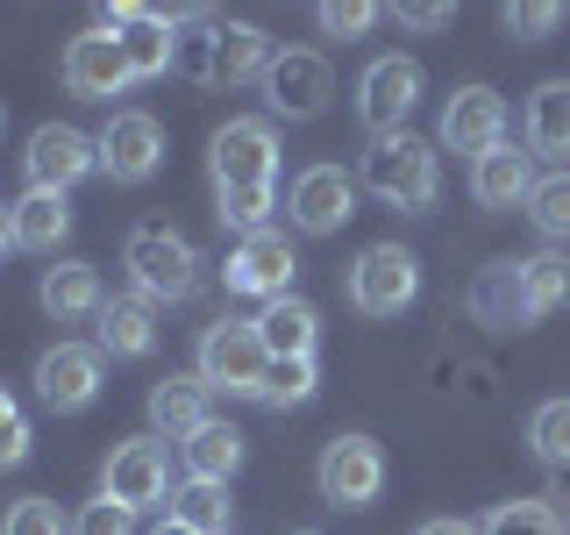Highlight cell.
<instances>
[{
  "mask_svg": "<svg viewBox=\"0 0 570 535\" xmlns=\"http://www.w3.org/2000/svg\"><path fill=\"white\" fill-rule=\"evenodd\" d=\"M228 514H236V499H228V486L186 478V486L171 493V522H186L193 535H236V528H228Z\"/></svg>",
  "mask_w": 570,
  "mask_h": 535,
  "instance_id": "4dcf8cb0",
  "label": "cell"
},
{
  "mask_svg": "<svg viewBox=\"0 0 570 535\" xmlns=\"http://www.w3.org/2000/svg\"><path fill=\"white\" fill-rule=\"evenodd\" d=\"M257 335H264V350H272V357H314V343H321V314H314V300H299V293L264 300Z\"/></svg>",
  "mask_w": 570,
  "mask_h": 535,
  "instance_id": "d4e9b609",
  "label": "cell"
},
{
  "mask_svg": "<svg viewBox=\"0 0 570 535\" xmlns=\"http://www.w3.org/2000/svg\"><path fill=\"white\" fill-rule=\"evenodd\" d=\"M214 22H222V14H207V8L178 14L171 71H178V79H186V86H214Z\"/></svg>",
  "mask_w": 570,
  "mask_h": 535,
  "instance_id": "f546056e",
  "label": "cell"
},
{
  "mask_svg": "<svg viewBox=\"0 0 570 535\" xmlns=\"http://www.w3.org/2000/svg\"><path fill=\"white\" fill-rule=\"evenodd\" d=\"M36 400L50 415H79L100 400V343H50L36 357Z\"/></svg>",
  "mask_w": 570,
  "mask_h": 535,
  "instance_id": "9a60e30c",
  "label": "cell"
},
{
  "mask_svg": "<svg viewBox=\"0 0 570 535\" xmlns=\"http://www.w3.org/2000/svg\"><path fill=\"white\" fill-rule=\"evenodd\" d=\"M414 535H478V522H463V514H435V522H421Z\"/></svg>",
  "mask_w": 570,
  "mask_h": 535,
  "instance_id": "b9f144b4",
  "label": "cell"
},
{
  "mask_svg": "<svg viewBox=\"0 0 570 535\" xmlns=\"http://www.w3.org/2000/svg\"><path fill=\"white\" fill-rule=\"evenodd\" d=\"M528 450L542 464H557V471L570 464V400H542L528 415Z\"/></svg>",
  "mask_w": 570,
  "mask_h": 535,
  "instance_id": "e575fe53",
  "label": "cell"
},
{
  "mask_svg": "<svg viewBox=\"0 0 570 535\" xmlns=\"http://www.w3.org/2000/svg\"><path fill=\"white\" fill-rule=\"evenodd\" d=\"M0 129H8V100H0Z\"/></svg>",
  "mask_w": 570,
  "mask_h": 535,
  "instance_id": "f6af8a7d",
  "label": "cell"
},
{
  "mask_svg": "<svg viewBox=\"0 0 570 535\" xmlns=\"http://www.w3.org/2000/svg\"><path fill=\"white\" fill-rule=\"evenodd\" d=\"M356 186L364 193H379L385 207H400V214H428L442 201V157H435V143H421V136H371L364 143V157H356Z\"/></svg>",
  "mask_w": 570,
  "mask_h": 535,
  "instance_id": "6da1fadb",
  "label": "cell"
},
{
  "mask_svg": "<svg viewBox=\"0 0 570 535\" xmlns=\"http://www.w3.org/2000/svg\"><path fill=\"white\" fill-rule=\"evenodd\" d=\"M392 14H400V29H421V36L456 22V8H442V0H406V8H392Z\"/></svg>",
  "mask_w": 570,
  "mask_h": 535,
  "instance_id": "60d3db41",
  "label": "cell"
},
{
  "mask_svg": "<svg viewBox=\"0 0 570 535\" xmlns=\"http://www.w3.org/2000/svg\"><path fill=\"white\" fill-rule=\"evenodd\" d=\"M521 136H528V157H570V79H542L528 94V115H521Z\"/></svg>",
  "mask_w": 570,
  "mask_h": 535,
  "instance_id": "7402d4cb",
  "label": "cell"
},
{
  "mask_svg": "<svg viewBox=\"0 0 570 535\" xmlns=\"http://www.w3.org/2000/svg\"><path fill=\"white\" fill-rule=\"evenodd\" d=\"M94 143H100V172L115 178V186H142V178L165 165V129H157V115H142V107L107 115V129Z\"/></svg>",
  "mask_w": 570,
  "mask_h": 535,
  "instance_id": "4fadbf2b",
  "label": "cell"
},
{
  "mask_svg": "<svg viewBox=\"0 0 570 535\" xmlns=\"http://www.w3.org/2000/svg\"><path fill=\"white\" fill-rule=\"evenodd\" d=\"M478 535H570V514L557 499H499V507L478 522Z\"/></svg>",
  "mask_w": 570,
  "mask_h": 535,
  "instance_id": "f1b7e54d",
  "label": "cell"
},
{
  "mask_svg": "<svg viewBox=\"0 0 570 535\" xmlns=\"http://www.w3.org/2000/svg\"><path fill=\"white\" fill-rule=\"evenodd\" d=\"M0 535H71V522L58 514V499L29 493V499H14V507L0 514Z\"/></svg>",
  "mask_w": 570,
  "mask_h": 535,
  "instance_id": "d590c367",
  "label": "cell"
},
{
  "mask_svg": "<svg viewBox=\"0 0 570 535\" xmlns=\"http://www.w3.org/2000/svg\"><path fill=\"white\" fill-rule=\"evenodd\" d=\"M521 300H528V321L557 314L570 300V257L563 250H534V257H521Z\"/></svg>",
  "mask_w": 570,
  "mask_h": 535,
  "instance_id": "83f0119b",
  "label": "cell"
},
{
  "mask_svg": "<svg viewBox=\"0 0 570 535\" xmlns=\"http://www.w3.org/2000/svg\"><path fill=\"white\" fill-rule=\"evenodd\" d=\"M278 58V43L264 36L257 22H214V86H249V79H264Z\"/></svg>",
  "mask_w": 570,
  "mask_h": 535,
  "instance_id": "44dd1931",
  "label": "cell"
},
{
  "mask_svg": "<svg viewBox=\"0 0 570 535\" xmlns=\"http://www.w3.org/2000/svg\"><path fill=\"white\" fill-rule=\"evenodd\" d=\"M293 272H299L293 243L264 228V236H243L236 250H228L222 285H228V293H249V300H285V293H293Z\"/></svg>",
  "mask_w": 570,
  "mask_h": 535,
  "instance_id": "e0dca14e",
  "label": "cell"
},
{
  "mask_svg": "<svg viewBox=\"0 0 570 535\" xmlns=\"http://www.w3.org/2000/svg\"><path fill=\"white\" fill-rule=\"evenodd\" d=\"M8 222H14V250H43V257H50V250L71 236V201H65V193H36L29 186L22 201L8 207Z\"/></svg>",
  "mask_w": 570,
  "mask_h": 535,
  "instance_id": "484cf974",
  "label": "cell"
},
{
  "mask_svg": "<svg viewBox=\"0 0 570 535\" xmlns=\"http://www.w3.org/2000/svg\"><path fill=\"white\" fill-rule=\"evenodd\" d=\"M507 29H513V36H528V43H534V36H557V29H563V8H557V0H528V8H507Z\"/></svg>",
  "mask_w": 570,
  "mask_h": 535,
  "instance_id": "ab89813d",
  "label": "cell"
},
{
  "mask_svg": "<svg viewBox=\"0 0 570 535\" xmlns=\"http://www.w3.org/2000/svg\"><path fill=\"white\" fill-rule=\"evenodd\" d=\"M100 29L121 36V50H129V71H136V79H171L178 14H165V8H136V0H115V8H100Z\"/></svg>",
  "mask_w": 570,
  "mask_h": 535,
  "instance_id": "5bb4252c",
  "label": "cell"
},
{
  "mask_svg": "<svg viewBox=\"0 0 570 535\" xmlns=\"http://www.w3.org/2000/svg\"><path fill=\"white\" fill-rule=\"evenodd\" d=\"M272 207H278V186H228V193H214V214H222V228H236V243L264 236Z\"/></svg>",
  "mask_w": 570,
  "mask_h": 535,
  "instance_id": "1f68e13d",
  "label": "cell"
},
{
  "mask_svg": "<svg viewBox=\"0 0 570 535\" xmlns=\"http://www.w3.org/2000/svg\"><path fill=\"white\" fill-rule=\"evenodd\" d=\"M207 165H214V193H228V186H272V178H278V129H272V121H257V115L222 121L214 143H207Z\"/></svg>",
  "mask_w": 570,
  "mask_h": 535,
  "instance_id": "52a82bcc",
  "label": "cell"
},
{
  "mask_svg": "<svg viewBox=\"0 0 570 535\" xmlns=\"http://www.w3.org/2000/svg\"><path fill=\"white\" fill-rule=\"evenodd\" d=\"M14 250V222H8V207H0V257Z\"/></svg>",
  "mask_w": 570,
  "mask_h": 535,
  "instance_id": "7bdbcfd3",
  "label": "cell"
},
{
  "mask_svg": "<svg viewBox=\"0 0 570 535\" xmlns=\"http://www.w3.org/2000/svg\"><path fill=\"white\" fill-rule=\"evenodd\" d=\"M243 428H228V421H207L200 436L186 442V478H207V486H228L236 478V464H243Z\"/></svg>",
  "mask_w": 570,
  "mask_h": 535,
  "instance_id": "4316f807",
  "label": "cell"
},
{
  "mask_svg": "<svg viewBox=\"0 0 570 535\" xmlns=\"http://www.w3.org/2000/svg\"><path fill=\"white\" fill-rule=\"evenodd\" d=\"M421 293V257L406 243H371L364 257L350 264V308L371 314V321H392L406 314Z\"/></svg>",
  "mask_w": 570,
  "mask_h": 535,
  "instance_id": "5b68a950",
  "label": "cell"
},
{
  "mask_svg": "<svg viewBox=\"0 0 570 535\" xmlns=\"http://www.w3.org/2000/svg\"><path fill=\"white\" fill-rule=\"evenodd\" d=\"M285 214H293L299 236H335V228L356 214V178L343 165H307L285 193Z\"/></svg>",
  "mask_w": 570,
  "mask_h": 535,
  "instance_id": "2e32d148",
  "label": "cell"
},
{
  "mask_svg": "<svg viewBox=\"0 0 570 535\" xmlns=\"http://www.w3.org/2000/svg\"><path fill=\"white\" fill-rule=\"evenodd\" d=\"M264 100H272V115L285 121H314L321 107L335 100V65L328 50H307V43H285L272 71H264Z\"/></svg>",
  "mask_w": 570,
  "mask_h": 535,
  "instance_id": "ba28073f",
  "label": "cell"
},
{
  "mask_svg": "<svg viewBox=\"0 0 570 535\" xmlns=\"http://www.w3.org/2000/svg\"><path fill=\"white\" fill-rule=\"evenodd\" d=\"M136 86V71H129V50H121V36L115 29H79L65 43V94L71 100H115V94H129Z\"/></svg>",
  "mask_w": 570,
  "mask_h": 535,
  "instance_id": "8fae6325",
  "label": "cell"
},
{
  "mask_svg": "<svg viewBox=\"0 0 570 535\" xmlns=\"http://www.w3.org/2000/svg\"><path fill=\"white\" fill-rule=\"evenodd\" d=\"M207 379V392H228V400H257L264 392V371H272V350H264L257 321H236L222 314L214 329L200 335V364H193Z\"/></svg>",
  "mask_w": 570,
  "mask_h": 535,
  "instance_id": "3957f363",
  "label": "cell"
},
{
  "mask_svg": "<svg viewBox=\"0 0 570 535\" xmlns=\"http://www.w3.org/2000/svg\"><path fill=\"white\" fill-rule=\"evenodd\" d=\"M293 535H321V528H293Z\"/></svg>",
  "mask_w": 570,
  "mask_h": 535,
  "instance_id": "bcb514c9",
  "label": "cell"
},
{
  "mask_svg": "<svg viewBox=\"0 0 570 535\" xmlns=\"http://www.w3.org/2000/svg\"><path fill=\"white\" fill-rule=\"evenodd\" d=\"M528 222L542 228L549 243H570V165L534 178V193H528Z\"/></svg>",
  "mask_w": 570,
  "mask_h": 535,
  "instance_id": "d6a6232c",
  "label": "cell"
},
{
  "mask_svg": "<svg viewBox=\"0 0 570 535\" xmlns=\"http://www.w3.org/2000/svg\"><path fill=\"white\" fill-rule=\"evenodd\" d=\"M207 400H214V392H207L200 371H171V379H157V386H150V436H157V442H165V436H171V442H193V436L214 421Z\"/></svg>",
  "mask_w": 570,
  "mask_h": 535,
  "instance_id": "ac0fdd59",
  "label": "cell"
},
{
  "mask_svg": "<svg viewBox=\"0 0 570 535\" xmlns=\"http://www.w3.org/2000/svg\"><path fill=\"white\" fill-rule=\"evenodd\" d=\"M421 86H428V71L406 58V50L371 58L364 79H356V115H364V129H371V136H400L406 115L421 107Z\"/></svg>",
  "mask_w": 570,
  "mask_h": 535,
  "instance_id": "8992f818",
  "label": "cell"
},
{
  "mask_svg": "<svg viewBox=\"0 0 570 535\" xmlns=\"http://www.w3.org/2000/svg\"><path fill=\"white\" fill-rule=\"evenodd\" d=\"M442 150H456V157H492L499 143H507V100L492 94V86H456L450 100H442V129H435Z\"/></svg>",
  "mask_w": 570,
  "mask_h": 535,
  "instance_id": "7c38bea8",
  "label": "cell"
},
{
  "mask_svg": "<svg viewBox=\"0 0 570 535\" xmlns=\"http://www.w3.org/2000/svg\"><path fill=\"white\" fill-rule=\"evenodd\" d=\"M36 300H43L50 321H86V314L107 308V300H100V272L86 257H58L43 272V285H36Z\"/></svg>",
  "mask_w": 570,
  "mask_h": 535,
  "instance_id": "603a6c76",
  "label": "cell"
},
{
  "mask_svg": "<svg viewBox=\"0 0 570 535\" xmlns=\"http://www.w3.org/2000/svg\"><path fill=\"white\" fill-rule=\"evenodd\" d=\"M71 535H136V514L115 507V499H86L79 522H71Z\"/></svg>",
  "mask_w": 570,
  "mask_h": 535,
  "instance_id": "f35d334b",
  "label": "cell"
},
{
  "mask_svg": "<svg viewBox=\"0 0 570 535\" xmlns=\"http://www.w3.org/2000/svg\"><path fill=\"white\" fill-rule=\"evenodd\" d=\"M94 321H100V357H150L157 350V308L142 293L107 300Z\"/></svg>",
  "mask_w": 570,
  "mask_h": 535,
  "instance_id": "cb8c5ba5",
  "label": "cell"
},
{
  "mask_svg": "<svg viewBox=\"0 0 570 535\" xmlns=\"http://www.w3.org/2000/svg\"><path fill=\"white\" fill-rule=\"evenodd\" d=\"M379 14L385 8H371V0H328V8H314V22H321V36H335V43H356Z\"/></svg>",
  "mask_w": 570,
  "mask_h": 535,
  "instance_id": "8d00e7d4",
  "label": "cell"
},
{
  "mask_svg": "<svg viewBox=\"0 0 570 535\" xmlns=\"http://www.w3.org/2000/svg\"><path fill=\"white\" fill-rule=\"evenodd\" d=\"M171 493V457H165V442L157 436H129V442H115L100 464V499H115V507H157V499Z\"/></svg>",
  "mask_w": 570,
  "mask_h": 535,
  "instance_id": "9c48e42d",
  "label": "cell"
},
{
  "mask_svg": "<svg viewBox=\"0 0 570 535\" xmlns=\"http://www.w3.org/2000/svg\"><path fill=\"white\" fill-rule=\"evenodd\" d=\"M29 442H36L29 415L14 407V392L0 386V471H14V464H29Z\"/></svg>",
  "mask_w": 570,
  "mask_h": 535,
  "instance_id": "74e56055",
  "label": "cell"
},
{
  "mask_svg": "<svg viewBox=\"0 0 570 535\" xmlns=\"http://www.w3.org/2000/svg\"><path fill=\"white\" fill-rule=\"evenodd\" d=\"M314 493L328 499V507H371V499L385 493V450L364 436V428H350V436H328L321 442V464H314Z\"/></svg>",
  "mask_w": 570,
  "mask_h": 535,
  "instance_id": "277c9868",
  "label": "cell"
},
{
  "mask_svg": "<svg viewBox=\"0 0 570 535\" xmlns=\"http://www.w3.org/2000/svg\"><path fill=\"white\" fill-rule=\"evenodd\" d=\"M534 178H542V172H534L528 143H499L492 157H478V165H471V193H478V207L513 214V207H528Z\"/></svg>",
  "mask_w": 570,
  "mask_h": 535,
  "instance_id": "ffe728a7",
  "label": "cell"
},
{
  "mask_svg": "<svg viewBox=\"0 0 570 535\" xmlns=\"http://www.w3.org/2000/svg\"><path fill=\"white\" fill-rule=\"evenodd\" d=\"M463 314L478 321V329L507 335V329H528V300H521V257H499L485 272L471 279V293H463Z\"/></svg>",
  "mask_w": 570,
  "mask_h": 535,
  "instance_id": "d6986e66",
  "label": "cell"
},
{
  "mask_svg": "<svg viewBox=\"0 0 570 535\" xmlns=\"http://www.w3.org/2000/svg\"><path fill=\"white\" fill-rule=\"evenodd\" d=\"M22 172L36 193H71L86 172H100V143L86 129H71V121H43L22 143Z\"/></svg>",
  "mask_w": 570,
  "mask_h": 535,
  "instance_id": "30bf717a",
  "label": "cell"
},
{
  "mask_svg": "<svg viewBox=\"0 0 570 535\" xmlns=\"http://www.w3.org/2000/svg\"><path fill=\"white\" fill-rule=\"evenodd\" d=\"M150 535H193V528H186V522H157Z\"/></svg>",
  "mask_w": 570,
  "mask_h": 535,
  "instance_id": "ee69618b",
  "label": "cell"
},
{
  "mask_svg": "<svg viewBox=\"0 0 570 535\" xmlns=\"http://www.w3.org/2000/svg\"><path fill=\"white\" fill-rule=\"evenodd\" d=\"M314 386H321L314 357H272V371H264V392H257V400L285 415V407H307V400H314Z\"/></svg>",
  "mask_w": 570,
  "mask_h": 535,
  "instance_id": "836d02e7",
  "label": "cell"
},
{
  "mask_svg": "<svg viewBox=\"0 0 570 535\" xmlns=\"http://www.w3.org/2000/svg\"><path fill=\"white\" fill-rule=\"evenodd\" d=\"M121 272L136 279V293L150 308H178V300L200 293V250L178 236L171 222H136L121 236Z\"/></svg>",
  "mask_w": 570,
  "mask_h": 535,
  "instance_id": "7a4b0ae2",
  "label": "cell"
}]
</instances>
